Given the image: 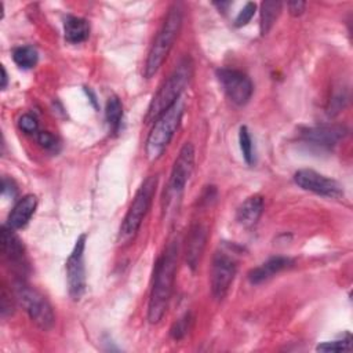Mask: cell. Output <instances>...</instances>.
<instances>
[{
    "mask_svg": "<svg viewBox=\"0 0 353 353\" xmlns=\"http://www.w3.org/2000/svg\"><path fill=\"white\" fill-rule=\"evenodd\" d=\"M105 117H106L109 130L113 134L119 132L121 127V120H123V103L119 99V97L113 95L108 99L106 108H105Z\"/></svg>",
    "mask_w": 353,
    "mask_h": 353,
    "instance_id": "ffe728a7",
    "label": "cell"
},
{
    "mask_svg": "<svg viewBox=\"0 0 353 353\" xmlns=\"http://www.w3.org/2000/svg\"><path fill=\"white\" fill-rule=\"evenodd\" d=\"M37 207V199L34 194H25L22 199H19L15 205L12 207L7 223L11 229H21L23 228L34 214Z\"/></svg>",
    "mask_w": 353,
    "mask_h": 353,
    "instance_id": "2e32d148",
    "label": "cell"
},
{
    "mask_svg": "<svg viewBox=\"0 0 353 353\" xmlns=\"http://www.w3.org/2000/svg\"><path fill=\"white\" fill-rule=\"evenodd\" d=\"M193 167H194V146L190 142H185L174 161L170 178L163 194L161 204H163V212L165 215H171L175 211H178L182 194L185 192V186L193 172Z\"/></svg>",
    "mask_w": 353,
    "mask_h": 353,
    "instance_id": "277c9868",
    "label": "cell"
},
{
    "mask_svg": "<svg viewBox=\"0 0 353 353\" xmlns=\"http://www.w3.org/2000/svg\"><path fill=\"white\" fill-rule=\"evenodd\" d=\"M183 112L185 102L179 98L153 121L145 143V152L149 160H157L163 154L181 124Z\"/></svg>",
    "mask_w": 353,
    "mask_h": 353,
    "instance_id": "5b68a950",
    "label": "cell"
},
{
    "mask_svg": "<svg viewBox=\"0 0 353 353\" xmlns=\"http://www.w3.org/2000/svg\"><path fill=\"white\" fill-rule=\"evenodd\" d=\"M295 183L307 192L316 193L324 197L338 199L343 194L342 186L332 178L319 174L314 170H299L294 175Z\"/></svg>",
    "mask_w": 353,
    "mask_h": 353,
    "instance_id": "8fae6325",
    "label": "cell"
},
{
    "mask_svg": "<svg viewBox=\"0 0 353 353\" xmlns=\"http://www.w3.org/2000/svg\"><path fill=\"white\" fill-rule=\"evenodd\" d=\"M281 3L276 0H266L261 4V18H259V29L261 34L265 36L269 33L276 19L281 12Z\"/></svg>",
    "mask_w": 353,
    "mask_h": 353,
    "instance_id": "d6986e66",
    "label": "cell"
},
{
    "mask_svg": "<svg viewBox=\"0 0 353 353\" xmlns=\"http://www.w3.org/2000/svg\"><path fill=\"white\" fill-rule=\"evenodd\" d=\"M14 295L17 302L26 312L29 319L44 331H48L54 327L55 314L52 306L46 299L43 294H40L36 288L26 284L22 279L14 283Z\"/></svg>",
    "mask_w": 353,
    "mask_h": 353,
    "instance_id": "52a82bcc",
    "label": "cell"
},
{
    "mask_svg": "<svg viewBox=\"0 0 353 353\" xmlns=\"http://www.w3.org/2000/svg\"><path fill=\"white\" fill-rule=\"evenodd\" d=\"M12 59L21 69H32L39 59L37 50L32 46H21L12 50Z\"/></svg>",
    "mask_w": 353,
    "mask_h": 353,
    "instance_id": "44dd1931",
    "label": "cell"
},
{
    "mask_svg": "<svg viewBox=\"0 0 353 353\" xmlns=\"http://www.w3.org/2000/svg\"><path fill=\"white\" fill-rule=\"evenodd\" d=\"M255 10H256V4H255V3H247V4L239 11V14H237V17H236V19H234V25H236L237 28L245 26V25L251 21V18L254 17Z\"/></svg>",
    "mask_w": 353,
    "mask_h": 353,
    "instance_id": "d4e9b609",
    "label": "cell"
},
{
    "mask_svg": "<svg viewBox=\"0 0 353 353\" xmlns=\"http://www.w3.org/2000/svg\"><path fill=\"white\" fill-rule=\"evenodd\" d=\"M193 76V63L189 57L182 58L174 68L171 74L164 80L153 99L149 103L145 120L146 123L154 121L165 109L181 98V94L188 87Z\"/></svg>",
    "mask_w": 353,
    "mask_h": 353,
    "instance_id": "7a4b0ae2",
    "label": "cell"
},
{
    "mask_svg": "<svg viewBox=\"0 0 353 353\" xmlns=\"http://www.w3.org/2000/svg\"><path fill=\"white\" fill-rule=\"evenodd\" d=\"M156 188H157V175H149L148 178L143 179V182L135 192V196L127 210V214H125V216L121 222L120 230H119V241L120 243H128L139 230V228L152 205V200L154 197Z\"/></svg>",
    "mask_w": 353,
    "mask_h": 353,
    "instance_id": "8992f818",
    "label": "cell"
},
{
    "mask_svg": "<svg viewBox=\"0 0 353 353\" xmlns=\"http://www.w3.org/2000/svg\"><path fill=\"white\" fill-rule=\"evenodd\" d=\"M263 197L254 194L247 197L236 211V221L243 228H252L259 221L263 211Z\"/></svg>",
    "mask_w": 353,
    "mask_h": 353,
    "instance_id": "e0dca14e",
    "label": "cell"
},
{
    "mask_svg": "<svg viewBox=\"0 0 353 353\" xmlns=\"http://www.w3.org/2000/svg\"><path fill=\"white\" fill-rule=\"evenodd\" d=\"M239 143H240V149L245 163L252 164L255 161V152H254V145H252L250 131L245 125H241L239 130Z\"/></svg>",
    "mask_w": 353,
    "mask_h": 353,
    "instance_id": "7402d4cb",
    "label": "cell"
},
{
    "mask_svg": "<svg viewBox=\"0 0 353 353\" xmlns=\"http://www.w3.org/2000/svg\"><path fill=\"white\" fill-rule=\"evenodd\" d=\"M1 194L3 196L8 194V196H11V199L17 196V186H15L12 179H7L6 176H3V179H1Z\"/></svg>",
    "mask_w": 353,
    "mask_h": 353,
    "instance_id": "83f0119b",
    "label": "cell"
},
{
    "mask_svg": "<svg viewBox=\"0 0 353 353\" xmlns=\"http://www.w3.org/2000/svg\"><path fill=\"white\" fill-rule=\"evenodd\" d=\"M178 252L179 243L176 239H174L167 244L156 262L153 284L148 303V320L150 324L159 323L167 312L176 274Z\"/></svg>",
    "mask_w": 353,
    "mask_h": 353,
    "instance_id": "6da1fadb",
    "label": "cell"
},
{
    "mask_svg": "<svg viewBox=\"0 0 353 353\" xmlns=\"http://www.w3.org/2000/svg\"><path fill=\"white\" fill-rule=\"evenodd\" d=\"M237 265L236 259L230 256L225 251L215 252L212 258L211 272H210V284H211V292L215 299L221 301L228 294L234 276H236Z\"/></svg>",
    "mask_w": 353,
    "mask_h": 353,
    "instance_id": "9c48e42d",
    "label": "cell"
},
{
    "mask_svg": "<svg viewBox=\"0 0 353 353\" xmlns=\"http://www.w3.org/2000/svg\"><path fill=\"white\" fill-rule=\"evenodd\" d=\"M37 143L46 150H55L58 146V139L48 131L37 132Z\"/></svg>",
    "mask_w": 353,
    "mask_h": 353,
    "instance_id": "4316f807",
    "label": "cell"
},
{
    "mask_svg": "<svg viewBox=\"0 0 353 353\" xmlns=\"http://www.w3.org/2000/svg\"><path fill=\"white\" fill-rule=\"evenodd\" d=\"M192 321H193V317L190 313H185L182 317H179L171 327L170 330V335L172 339L175 341H179L182 339L190 330V325H192Z\"/></svg>",
    "mask_w": 353,
    "mask_h": 353,
    "instance_id": "603a6c76",
    "label": "cell"
},
{
    "mask_svg": "<svg viewBox=\"0 0 353 353\" xmlns=\"http://www.w3.org/2000/svg\"><path fill=\"white\" fill-rule=\"evenodd\" d=\"M216 77L228 95V98L237 106L245 105L254 91L251 79L237 69L221 68L216 70Z\"/></svg>",
    "mask_w": 353,
    "mask_h": 353,
    "instance_id": "30bf717a",
    "label": "cell"
},
{
    "mask_svg": "<svg viewBox=\"0 0 353 353\" xmlns=\"http://www.w3.org/2000/svg\"><path fill=\"white\" fill-rule=\"evenodd\" d=\"M208 232L207 228L201 223H196L190 228L186 240H185V259L188 266L194 270L200 262V258L204 252L207 243Z\"/></svg>",
    "mask_w": 353,
    "mask_h": 353,
    "instance_id": "5bb4252c",
    "label": "cell"
},
{
    "mask_svg": "<svg viewBox=\"0 0 353 353\" xmlns=\"http://www.w3.org/2000/svg\"><path fill=\"white\" fill-rule=\"evenodd\" d=\"M1 90H4L7 87V72H6V68L1 66Z\"/></svg>",
    "mask_w": 353,
    "mask_h": 353,
    "instance_id": "f546056e",
    "label": "cell"
},
{
    "mask_svg": "<svg viewBox=\"0 0 353 353\" xmlns=\"http://www.w3.org/2000/svg\"><path fill=\"white\" fill-rule=\"evenodd\" d=\"M350 349H352V338L349 334L339 341L323 342L317 346L319 352H346Z\"/></svg>",
    "mask_w": 353,
    "mask_h": 353,
    "instance_id": "cb8c5ba5",
    "label": "cell"
},
{
    "mask_svg": "<svg viewBox=\"0 0 353 353\" xmlns=\"http://www.w3.org/2000/svg\"><path fill=\"white\" fill-rule=\"evenodd\" d=\"M294 261L291 258L287 256H272L268 261H265L263 263H261L259 266L251 269L248 272V280L251 284H261L263 281H266L268 279L273 277L276 273L292 266Z\"/></svg>",
    "mask_w": 353,
    "mask_h": 353,
    "instance_id": "9a60e30c",
    "label": "cell"
},
{
    "mask_svg": "<svg viewBox=\"0 0 353 353\" xmlns=\"http://www.w3.org/2000/svg\"><path fill=\"white\" fill-rule=\"evenodd\" d=\"M85 234H80L73 245L72 252L66 261V281L68 291L72 299L79 301L85 291V266H84V250Z\"/></svg>",
    "mask_w": 353,
    "mask_h": 353,
    "instance_id": "ba28073f",
    "label": "cell"
},
{
    "mask_svg": "<svg viewBox=\"0 0 353 353\" xmlns=\"http://www.w3.org/2000/svg\"><path fill=\"white\" fill-rule=\"evenodd\" d=\"M346 135V128L342 125H335V124H323V125H316L306 128L301 139L303 143L313 146L320 150H328L334 148L343 137Z\"/></svg>",
    "mask_w": 353,
    "mask_h": 353,
    "instance_id": "7c38bea8",
    "label": "cell"
},
{
    "mask_svg": "<svg viewBox=\"0 0 353 353\" xmlns=\"http://www.w3.org/2000/svg\"><path fill=\"white\" fill-rule=\"evenodd\" d=\"M18 127L21 128V131H23L25 134H36L39 130V123L36 120L34 116L25 113L19 117L18 120Z\"/></svg>",
    "mask_w": 353,
    "mask_h": 353,
    "instance_id": "484cf974",
    "label": "cell"
},
{
    "mask_svg": "<svg viewBox=\"0 0 353 353\" xmlns=\"http://www.w3.org/2000/svg\"><path fill=\"white\" fill-rule=\"evenodd\" d=\"M65 40L70 44H80L90 36V23L80 17L68 15L63 21Z\"/></svg>",
    "mask_w": 353,
    "mask_h": 353,
    "instance_id": "ac0fdd59",
    "label": "cell"
},
{
    "mask_svg": "<svg viewBox=\"0 0 353 353\" xmlns=\"http://www.w3.org/2000/svg\"><path fill=\"white\" fill-rule=\"evenodd\" d=\"M182 8L179 4H174L168 12L167 17L149 50L145 66H143V76L146 79L153 77L161 65L164 63L165 58L168 57L182 26Z\"/></svg>",
    "mask_w": 353,
    "mask_h": 353,
    "instance_id": "3957f363",
    "label": "cell"
},
{
    "mask_svg": "<svg viewBox=\"0 0 353 353\" xmlns=\"http://www.w3.org/2000/svg\"><path fill=\"white\" fill-rule=\"evenodd\" d=\"M1 250L4 258L12 266V269L23 273L28 268L25 248L19 237L14 233V229H11L8 225L1 226Z\"/></svg>",
    "mask_w": 353,
    "mask_h": 353,
    "instance_id": "4fadbf2b",
    "label": "cell"
},
{
    "mask_svg": "<svg viewBox=\"0 0 353 353\" xmlns=\"http://www.w3.org/2000/svg\"><path fill=\"white\" fill-rule=\"evenodd\" d=\"M287 7H288V11H290V14L292 17H298V15H301L305 11L306 3L301 1V0H294V1H288Z\"/></svg>",
    "mask_w": 353,
    "mask_h": 353,
    "instance_id": "f1b7e54d",
    "label": "cell"
}]
</instances>
